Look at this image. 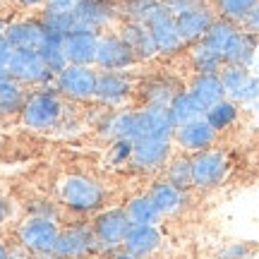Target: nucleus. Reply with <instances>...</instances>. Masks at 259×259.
Wrapping results in <instances>:
<instances>
[{
  "label": "nucleus",
  "instance_id": "2f4dec72",
  "mask_svg": "<svg viewBox=\"0 0 259 259\" xmlns=\"http://www.w3.org/2000/svg\"><path fill=\"white\" fill-rule=\"evenodd\" d=\"M38 56L44 58L46 67L53 74L63 72L67 67V56H65V48H63V36H56V34H46V41L41 44L38 48Z\"/></svg>",
  "mask_w": 259,
  "mask_h": 259
},
{
  "label": "nucleus",
  "instance_id": "6ab92c4d",
  "mask_svg": "<svg viewBox=\"0 0 259 259\" xmlns=\"http://www.w3.org/2000/svg\"><path fill=\"white\" fill-rule=\"evenodd\" d=\"M161 245V233L156 226H137L132 223L130 226L127 235L122 240V250L135 254V257H147Z\"/></svg>",
  "mask_w": 259,
  "mask_h": 259
},
{
  "label": "nucleus",
  "instance_id": "b1692460",
  "mask_svg": "<svg viewBox=\"0 0 259 259\" xmlns=\"http://www.w3.org/2000/svg\"><path fill=\"white\" fill-rule=\"evenodd\" d=\"M149 197H151V202L158 206V211L163 213V216H173L183 209V204H185V192L180 190V187L170 185L168 180H158L151 185L149 190Z\"/></svg>",
  "mask_w": 259,
  "mask_h": 259
},
{
  "label": "nucleus",
  "instance_id": "c9c22d12",
  "mask_svg": "<svg viewBox=\"0 0 259 259\" xmlns=\"http://www.w3.org/2000/svg\"><path fill=\"white\" fill-rule=\"evenodd\" d=\"M166 180L170 185L180 187L185 192L187 187H192V158L187 156H178L168 163V170H166Z\"/></svg>",
  "mask_w": 259,
  "mask_h": 259
},
{
  "label": "nucleus",
  "instance_id": "a211bd4d",
  "mask_svg": "<svg viewBox=\"0 0 259 259\" xmlns=\"http://www.w3.org/2000/svg\"><path fill=\"white\" fill-rule=\"evenodd\" d=\"M132 94V82L122 72H101L96 79V94L94 99H99L106 106H120L127 101Z\"/></svg>",
  "mask_w": 259,
  "mask_h": 259
},
{
  "label": "nucleus",
  "instance_id": "72a5a7b5",
  "mask_svg": "<svg viewBox=\"0 0 259 259\" xmlns=\"http://www.w3.org/2000/svg\"><path fill=\"white\" fill-rule=\"evenodd\" d=\"M163 8L161 0H125L122 3V15L130 22H137V24H147L149 19L156 15L158 10Z\"/></svg>",
  "mask_w": 259,
  "mask_h": 259
},
{
  "label": "nucleus",
  "instance_id": "9d476101",
  "mask_svg": "<svg viewBox=\"0 0 259 259\" xmlns=\"http://www.w3.org/2000/svg\"><path fill=\"white\" fill-rule=\"evenodd\" d=\"M96 247L94 240V231L92 228H84V226H74V228H65L58 235L56 250L53 257L58 259H82Z\"/></svg>",
  "mask_w": 259,
  "mask_h": 259
},
{
  "label": "nucleus",
  "instance_id": "58836bf2",
  "mask_svg": "<svg viewBox=\"0 0 259 259\" xmlns=\"http://www.w3.org/2000/svg\"><path fill=\"white\" fill-rule=\"evenodd\" d=\"M132 144L130 139H115L111 147V161L113 163H122V161H130L132 158Z\"/></svg>",
  "mask_w": 259,
  "mask_h": 259
},
{
  "label": "nucleus",
  "instance_id": "79ce46f5",
  "mask_svg": "<svg viewBox=\"0 0 259 259\" xmlns=\"http://www.w3.org/2000/svg\"><path fill=\"white\" fill-rule=\"evenodd\" d=\"M242 24V31H247V34H254V36H259V3L252 8V12L247 15V17L240 22Z\"/></svg>",
  "mask_w": 259,
  "mask_h": 259
},
{
  "label": "nucleus",
  "instance_id": "20e7f679",
  "mask_svg": "<svg viewBox=\"0 0 259 259\" xmlns=\"http://www.w3.org/2000/svg\"><path fill=\"white\" fill-rule=\"evenodd\" d=\"M130 226H132V221H130L125 209H108V211L99 213L92 226L96 247H101V250H115V247H120L130 231Z\"/></svg>",
  "mask_w": 259,
  "mask_h": 259
},
{
  "label": "nucleus",
  "instance_id": "393cba45",
  "mask_svg": "<svg viewBox=\"0 0 259 259\" xmlns=\"http://www.w3.org/2000/svg\"><path fill=\"white\" fill-rule=\"evenodd\" d=\"M219 77H221V84H223V92H226V96L231 99V101L240 103L242 94H245V89H247V84H250V67H240V65H223L221 72H219Z\"/></svg>",
  "mask_w": 259,
  "mask_h": 259
},
{
  "label": "nucleus",
  "instance_id": "2eb2a0df",
  "mask_svg": "<svg viewBox=\"0 0 259 259\" xmlns=\"http://www.w3.org/2000/svg\"><path fill=\"white\" fill-rule=\"evenodd\" d=\"M46 29L41 24V19L34 22V19H19V22H12L5 27V36L12 44L15 51H38L41 44L46 41Z\"/></svg>",
  "mask_w": 259,
  "mask_h": 259
},
{
  "label": "nucleus",
  "instance_id": "4468645a",
  "mask_svg": "<svg viewBox=\"0 0 259 259\" xmlns=\"http://www.w3.org/2000/svg\"><path fill=\"white\" fill-rule=\"evenodd\" d=\"M213 22H216V17L206 5H197V8L176 15V27L185 44H199Z\"/></svg>",
  "mask_w": 259,
  "mask_h": 259
},
{
  "label": "nucleus",
  "instance_id": "7c9ffc66",
  "mask_svg": "<svg viewBox=\"0 0 259 259\" xmlns=\"http://www.w3.org/2000/svg\"><path fill=\"white\" fill-rule=\"evenodd\" d=\"M27 101L24 87L19 82H15L12 77H5L0 82V115H12V113H22Z\"/></svg>",
  "mask_w": 259,
  "mask_h": 259
},
{
  "label": "nucleus",
  "instance_id": "ea45409f",
  "mask_svg": "<svg viewBox=\"0 0 259 259\" xmlns=\"http://www.w3.org/2000/svg\"><path fill=\"white\" fill-rule=\"evenodd\" d=\"M163 3V8L176 17V15H180V12H185V10H192L197 8V5H204L202 0H161Z\"/></svg>",
  "mask_w": 259,
  "mask_h": 259
},
{
  "label": "nucleus",
  "instance_id": "c756f323",
  "mask_svg": "<svg viewBox=\"0 0 259 259\" xmlns=\"http://www.w3.org/2000/svg\"><path fill=\"white\" fill-rule=\"evenodd\" d=\"M125 211H127L130 221L137 223V226H156V223L161 221V216H163V213L158 211L156 204L151 202L149 194H142V197L130 199L127 206H125Z\"/></svg>",
  "mask_w": 259,
  "mask_h": 259
},
{
  "label": "nucleus",
  "instance_id": "37998d69",
  "mask_svg": "<svg viewBox=\"0 0 259 259\" xmlns=\"http://www.w3.org/2000/svg\"><path fill=\"white\" fill-rule=\"evenodd\" d=\"M12 53H15L12 44L8 41L5 31H0V70H5V67H8V63H10V58H12Z\"/></svg>",
  "mask_w": 259,
  "mask_h": 259
},
{
  "label": "nucleus",
  "instance_id": "e433bc0d",
  "mask_svg": "<svg viewBox=\"0 0 259 259\" xmlns=\"http://www.w3.org/2000/svg\"><path fill=\"white\" fill-rule=\"evenodd\" d=\"M259 0H216L219 5V12H221L223 19H228L233 24H238L252 12V8L257 5Z\"/></svg>",
  "mask_w": 259,
  "mask_h": 259
},
{
  "label": "nucleus",
  "instance_id": "4c0bfd02",
  "mask_svg": "<svg viewBox=\"0 0 259 259\" xmlns=\"http://www.w3.org/2000/svg\"><path fill=\"white\" fill-rule=\"evenodd\" d=\"M254 252H257V245H252V242H233L228 247H223L216 259H247Z\"/></svg>",
  "mask_w": 259,
  "mask_h": 259
},
{
  "label": "nucleus",
  "instance_id": "8fccbe9b",
  "mask_svg": "<svg viewBox=\"0 0 259 259\" xmlns=\"http://www.w3.org/2000/svg\"><path fill=\"white\" fill-rule=\"evenodd\" d=\"M5 77H8V70H0V82H3Z\"/></svg>",
  "mask_w": 259,
  "mask_h": 259
},
{
  "label": "nucleus",
  "instance_id": "412c9836",
  "mask_svg": "<svg viewBox=\"0 0 259 259\" xmlns=\"http://www.w3.org/2000/svg\"><path fill=\"white\" fill-rule=\"evenodd\" d=\"M120 38L130 46V51L135 53L137 60H147V58H154L158 53L156 41H154V36H151V31H149L147 24L130 22V24H125V29H122Z\"/></svg>",
  "mask_w": 259,
  "mask_h": 259
},
{
  "label": "nucleus",
  "instance_id": "bb28decb",
  "mask_svg": "<svg viewBox=\"0 0 259 259\" xmlns=\"http://www.w3.org/2000/svg\"><path fill=\"white\" fill-rule=\"evenodd\" d=\"M170 113H173V118H176L178 122V127L180 125H187V122H192V120H199V118H204V108H202V103L194 99L190 92H178L176 94V99L170 101Z\"/></svg>",
  "mask_w": 259,
  "mask_h": 259
},
{
  "label": "nucleus",
  "instance_id": "f03ea898",
  "mask_svg": "<svg viewBox=\"0 0 259 259\" xmlns=\"http://www.w3.org/2000/svg\"><path fill=\"white\" fill-rule=\"evenodd\" d=\"M60 199L72 211H96L101 209L106 192L96 180H89L84 176H70L60 185Z\"/></svg>",
  "mask_w": 259,
  "mask_h": 259
},
{
  "label": "nucleus",
  "instance_id": "5701e85b",
  "mask_svg": "<svg viewBox=\"0 0 259 259\" xmlns=\"http://www.w3.org/2000/svg\"><path fill=\"white\" fill-rule=\"evenodd\" d=\"M190 94L202 103L204 111H209L211 106H216L219 101L226 99V92H223V84L219 74H197L192 79V84H190Z\"/></svg>",
  "mask_w": 259,
  "mask_h": 259
},
{
  "label": "nucleus",
  "instance_id": "c85d7f7f",
  "mask_svg": "<svg viewBox=\"0 0 259 259\" xmlns=\"http://www.w3.org/2000/svg\"><path fill=\"white\" fill-rule=\"evenodd\" d=\"M240 29H238V24H233V22H228V19H216L211 27H209V31L204 34V38L199 41L204 48H209V51H216V53H221L226 51V46L231 44V38L238 34Z\"/></svg>",
  "mask_w": 259,
  "mask_h": 259
},
{
  "label": "nucleus",
  "instance_id": "a18cd8bd",
  "mask_svg": "<svg viewBox=\"0 0 259 259\" xmlns=\"http://www.w3.org/2000/svg\"><path fill=\"white\" fill-rule=\"evenodd\" d=\"M108 259H142V257H135V254H130V252H115V254H111Z\"/></svg>",
  "mask_w": 259,
  "mask_h": 259
},
{
  "label": "nucleus",
  "instance_id": "c03bdc74",
  "mask_svg": "<svg viewBox=\"0 0 259 259\" xmlns=\"http://www.w3.org/2000/svg\"><path fill=\"white\" fill-rule=\"evenodd\" d=\"M48 5H56V8H67V10H74V5L79 0H46Z\"/></svg>",
  "mask_w": 259,
  "mask_h": 259
},
{
  "label": "nucleus",
  "instance_id": "1a4fd4ad",
  "mask_svg": "<svg viewBox=\"0 0 259 259\" xmlns=\"http://www.w3.org/2000/svg\"><path fill=\"white\" fill-rule=\"evenodd\" d=\"M147 27H149V31H151L154 41H156L158 53L173 56V53H178L180 48L185 46V41H183V36H180V31H178V27H176V17H173L166 8L158 10L156 15L147 22Z\"/></svg>",
  "mask_w": 259,
  "mask_h": 259
},
{
  "label": "nucleus",
  "instance_id": "f3484780",
  "mask_svg": "<svg viewBox=\"0 0 259 259\" xmlns=\"http://www.w3.org/2000/svg\"><path fill=\"white\" fill-rule=\"evenodd\" d=\"M213 139H216V130L204 120V118L187 122V125H180V127L176 130L178 147H183L185 151H192V154L206 151V149L213 144Z\"/></svg>",
  "mask_w": 259,
  "mask_h": 259
},
{
  "label": "nucleus",
  "instance_id": "a19ab883",
  "mask_svg": "<svg viewBox=\"0 0 259 259\" xmlns=\"http://www.w3.org/2000/svg\"><path fill=\"white\" fill-rule=\"evenodd\" d=\"M240 103H250V106H257L259 108V74L250 77V84H247V89L242 94Z\"/></svg>",
  "mask_w": 259,
  "mask_h": 259
},
{
  "label": "nucleus",
  "instance_id": "6e6552de",
  "mask_svg": "<svg viewBox=\"0 0 259 259\" xmlns=\"http://www.w3.org/2000/svg\"><path fill=\"white\" fill-rule=\"evenodd\" d=\"M170 158V139L158 137H139L132 144V163L142 170H156L166 166Z\"/></svg>",
  "mask_w": 259,
  "mask_h": 259
},
{
  "label": "nucleus",
  "instance_id": "7ed1b4c3",
  "mask_svg": "<svg viewBox=\"0 0 259 259\" xmlns=\"http://www.w3.org/2000/svg\"><path fill=\"white\" fill-rule=\"evenodd\" d=\"M63 115V101L53 92H34L27 96L22 108V122L31 130L53 127Z\"/></svg>",
  "mask_w": 259,
  "mask_h": 259
},
{
  "label": "nucleus",
  "instance_id": "cd10ccee",
  "mask_svg": "<svg viewBox=\"0 0 259 259\" xmlns=\"http://www.w3.org/2000/svg\"><path fill=\"white\" fill-rule=\"evenodd\" d=\"M41 24L48 34H56V36H67L74 31V15L72 10L67 8H56V5H46L44 10V17H41Z\"/></svg>",
  "mask_w": 259,
  "mask_h": 259
},
{
  "label": "nucleus",
  "instance_id": "603ef678",
  "mask_svg": "<svg viewBox=\"0 0 259 259\" xmlns=\"http://www.w3.org/2000/svg\"><path fill=\"white\" fill-rule=\"evenodd\" d=\"M257 74H259V53H257Z\"/></svg>",
  "mask_w": 259,
  "mask_h": 259
},
{
  "label": "nucleus",
  "instance_id": "49530a36",
  "mask_svg": "<svg viewBox=\"0 0 259 259\" xmlns=\"http://www.w3.org/2000/svg\"><path fill=\"white\" fill-rule=\"evenodd\" d=\"M19 5H27V8H34V5H41V3H46V0H17Z\"/></svg>",
  "mask_w": 259,
  "mask_h": 259
},
{
  "label": "nucleus",
  "instance_id": "39448f33",
  "mask_svg": "<svg viewBox=\"0 0 259 259\" xmlns=\"http://www.w3.org/2000/svg\"><path fill=\"white\" fill-rule=\"evenodd\" d=\"M5 70L19 84H46L53 79V72L46 67L38 51H15Z\"/></svg>",
  "mask_w": 259,
  "mask_h": 259
},
{
  "label": "nucleus",
  "instance_id": "4be33fe9",
  "mask_svg": "<svg viewBox=\"0 0 259 259\" xmlns=\"http://www.w3.org/2000/svg\"><path fill=\"white\" fill-rule=\"evenodd\" d=\"M106 135L115 142V139H130L137 142L139 137H144V125H142V111H122L118 115H113L108 125H106Z\"/></svg>",
  "mask_w": 259,
  "mask_h": 259
},
{
  "label": "nucleus",
  "instance_id": "0eeeda50",
  "mask_svg": "<svg viewBox=\"0 0 259 259\" xmlns=\"http://www.w3.org/2000/svg\"><path fill=\"white\" fill-rule=\"evenodd\" d=\"M96 79L99 72H94L92 67L67 65L63 72L56 74V87L70 99H92L96 94Z\"/></svg>",
  "mask_w": 259,
  "mask_h": 259
},
{
  "label": "nucleus",
  "instance_id": "ddd939ff",
  "mask_svg": "<svg viewBox=\"0 0 259 259\" xmlns=\"http://www.w3.org/2000/svg\"><path fill=\"white\" fill-rule=\"evenodd\" d=\"M99 34L96 31H72L63 38V48L70 65H84L92 67L96 65V53H99Z\"/></svg>",
  "mask_w": 259,
  "mask_h": 259
},
{
  "label": "nucleus",
  "instance_id": "f8f14e48",
  "mask_svg": "<svg viewBox=\"0 0 259 259\" xmlns=\"http://www.w3.org/2000/svg\"><path fill=\"white\" fill-rule=\"evenodd\" d=\"M132 63H137L135 53L120 36H101L99 38V53H96V65L106 72H120Z\"/></svg>",
  "mask_w": 259,
  "mask_h": 259
},
{
  "label": "nucleus",
  "instance_id": "473e14b6",
  "mask_svg": "<svg viewBox=\"0 0 259 259\" xmlns=\"http://www.w3.org/2000/svg\"><path fill=\"white\" fill-rule=\"evenodd\" d=\"M235 118H238V103L231 101V99H223V101H219L216 106H211L209 111L204 113V120L209 122L216 132L231 127Z\"/></svg>",
  "mask_w": 259,
  "mask_h": 259
},
{
  "label": "nucleus",
  "instance_id": "3c124183",
  "mask_svg": "<svg viewBox=\"0 0 259 259\" xmlns=\"http://www.w3.org/2000/svg\"><path fill=\"white\" fill-rule=\"evenodd\" d=\"M5 27H8V24H5V22H3V17H0V31H5Z\"/></svg>",
  "mask_w": 259,
  "mask_h": 259
},
{
  "label": "nucleus",
  "instance_id": "9b49d317",
  "mask_svg": "<svg viewBox=\"0 0 259 259\" xmlns=\"http://www.w3.org/2000/svg\"><path fill=\"white\" fill-rule=\"evenodd\" d=\"M111 0H79L74 5V31H99L103 24H108L113 19Z\"/></svg>",
  "mask_w": 259,
  "mask_h": 259
},
{
  "label": "nucleus",
  "instance_id": "864d4df0",
  "mask_svg": "<svg viewBox=\"0 0 259 259\" xmlns=\"http://www.w3.org/2000/svg\"><path fill=\"white\" fill-rule=\"evenodd\" d=\"M0 142H3V135H0Z\"/></svg>",
  "mask_w": 259,
  "mask_h": 259
},
{
  "label": "nucleus",
  "instance_id": "f257e3e1",
  "mask_svg": "<svg viewBox=\"0 0 259 259\" xmlns=\"http://www.w3.org/2000/svg\"><path fill=\"white\" fill-rule=\"evenodd\" d=\"M58 235H60L58 223L51 216H36V213L29 216L17 231L19 245L34 254H53Z\"/></svg>",
  "mask_w": 259,
  "mask_h": 259
},
{
  "label": "nucleus",
  "instance_id": "f704fd0d",
  "mask_svg": "<svg viewBox=\"0 0 259 259\" xmlns=\"http://www.w3.org/2000/svg\"><path fill=\"white\" fill-rule=\"evenodd\" d=\"M192 65L197 74H219L221 72V67L226 65L221 53H216V51H209V48H204L202 44H197L192 53Z\"/></svg>",
  "mask_w": 259,
  "mask_h": 259
},
{
  "label": "nucleus",
  "instance_id": "423d86ee",
  "mask_svg": "<svg viewBox=\"0 0 259 259\" xmlns=\"http://www.w3.org/2000/svg\"><path fill=\"white\" fill-rule=\"evenodd\" d=\"M228 173V161L221 151L206 149L192 156V185L199 190H209L223 183V178Z\"/></svg>",
  "mask_w": 259,
  "mask_h": 259
},
{
  "label": "nucleus",
  "instance_id": "a878e982",
  "mask_svg": "<svg viewBox=\"0 0 259 259\" xmlns=\"http://www.w3.org/2000/svg\"><path fill=\"white\" fill-rule=\"evenodd\" d=\"M183 92L176 79L170 77H151L149 82L142 84V96L147 103H158V106H170L176 94Z\"/></svg>",
  "mask_w": 259,
  "mask_h": 259
},
{
  "label": "nucleus",
  "instance_id": "dca6fc26",
  "mask_svg": "<svg viewBox=\"0 0 259 259\" xmlns=\"http://www.w3.org/2000/svg\"><path fill=\"white\" fill-rule=\"evenodd\" d=\"M142 125H144V137H158V139H170L176 137L178 122L168 106H158V103H144L142 108Z\"/></svg>",
  "mask_w": 259,
  "mask_h": 259
},
{
  "label": "nucleus",
  "instance_id": "09e8293b",
  "mask_svg": "<svg viewBox=\"0 0 259 259\" xmlns=\"http://www.w3.org/2000/svg\"><path fill=\"white\" fill-rule=\"evenodd\" d=\"M5 216H8V209H5V204L0 202V223L5 221Z\"/></svg>",
  "mask_w": 259,
  "mask_h": 259
},
{
  "label": "nucleus",
  "instance_id": "aec40b11",
  "mask_svg": "<svg viewBox=\"0 0 259 259\" xmlns=\"http://www.w3.org/2000/svg\"><path fill=\"white\" fill-rule=\"evenodd\" d=\"M259 36L247 34V31H238L231 38V44L223 51V60L226 65H240V67H250L257 60V46H259Z\"/></svg>",
  "mask_w": 259,
  "mask_h": 259
},
{
  "label": "nucleus",
  "instance_id": "de8ad7c7",
  "mask_svg": "<svg viewBox=\"0 0 259 259\" xmlns=\"http://www.w3.org/2000/svg\"><path fill=\"white\" fill-rule=\"evenodd\" d=\"M0 259H10V250L5 242H0Z\"/></svg>",
  "mask_w": 259,
  "mask_h": 259
}]
</instances>
